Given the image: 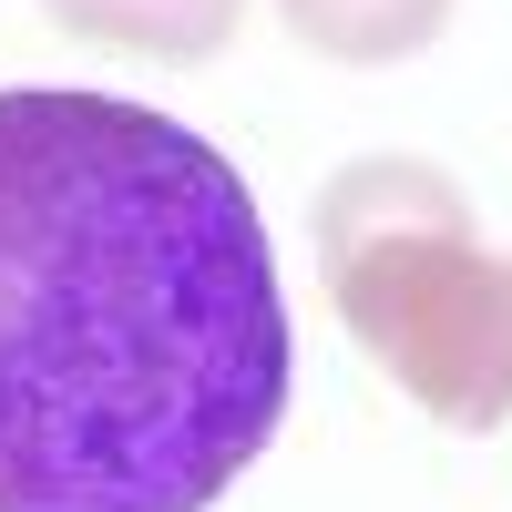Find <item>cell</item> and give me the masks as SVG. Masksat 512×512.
Returning <instances> with one entry per match:
<instances>
[{
	"label": "cell",
	"mask_w": 512,
	"mask_h": 512,
	"mask_svg": "<svg viewBox=\"0 0 512 512\" xmlns=\"http://www.w3.org/2000/svg\"><path fill=\"white\" fill-rule=\"evenodd\" d=\"M318 236L359 349L431 420L492 431L512 410V267L472 246L451 185L431 164H359L328 195Z\"/></svg>",
	"instance_id": "cell-2"
},
{
	"label": "cell",
	"mask_w": 512,
	"mask_h": 512,
	"mask_svg": "<svg viewBox=\"0 0 512 512\" xmlns=\"http://www.w3.org/2000/svg\"><path fill=\"white\" fill-rule=\"evenodd\" d=\"M287 420L246 175L123 93H0V512H205Z\"/></svg>",
	"instance_id": "cell-1"
},
{
	"label": "cell",
	"mask_w": 512,
	"mask_h": 512,
	"mask_svg": "<svg viewBox=\"0 0 512 512\" xmlns=\"http://www.w3.org/2000/svg\"><path fill=\"white\" fill-rule=\"evenodd\" d=\"M287 21H297V41H318L338 62H390L441 31V0H287Z\"/></svg>",
	"instance_id": "cell-4"
},
{
	"label": "cell",
	"mask_w": 512,
	"mask_h": 512,
	"mask_svg": "<svg viewBox=\"0 0 512 512\" xmlns=\"http://www.w3.org/2000/svg\"><path fill=\"white\" fill-rule=\"evenodd\" d=\"M72 31L123 41V52H216L236 0H52Z\"/></svg>",
	"instance_id": "cell-3"
}]
</instances>
